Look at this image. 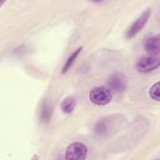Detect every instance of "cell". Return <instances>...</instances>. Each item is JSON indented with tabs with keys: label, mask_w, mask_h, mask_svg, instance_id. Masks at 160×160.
<instances>
[{
	"label": "cell",
	"mask_w": 160,
	"mask_h": 160,
	"mask_svg": "<svg viewBox=\"0 0 160 160\" xmlns=\"http://www.w3.org/2000/svg\"><path fill=\"white\" fill-rule=\"evenodd\" d=\"M111 91L110 89L105 88V86H96L94 89L90 90L89 94V99L92 104L99 105V106H104L108 105L111 101Z\"/></svg>",
	"instance_id": "cell-1"
},
{
	"label": "cell",
	"mask_w": 160,
	"mask_h": 160,
	"mask_svg": "<svg viewBox=\"0 0 160 160\" xmlns=\"http://www.w3.org/2000/svg\"><path fill=\"white\" fill-rule=\"evenodd\" d=\"M160 65V60L158 56L155 55H146V56H141L136 64H135V68L139 72H142V74H148V72H151L154 71L155 69H158Z\"/></svg>",
	"instance_id": "cell-2"
},
{
	"label": "cell",
	"mask_w": 160,
	"mask_h": 160,
	"mask_svg": "<svg viewBox=\"0 0 160 160\" xmlns=\"http://www.w3.org/2000/svg\"><path fill=\"white\" fill-rule=\"evenodd\" d=\"M88 156V146L82 142H71L65 150L66 160H84Z\"/></svg>",
	"instance_id": "cell-3"
},
{
	"label": "cell",
	"mask_w": 160,
	"mask_h": 160,
	"mask_svg": "<svg viewBox=\"0 0 160 160\" xmlns=\"http://www.w3.org/2000/svg\"><path fill=\"white\" fill-rule=\"evenodd\" d=\"M150 15H151V10H150V9L145 10V11L131 24V26L128 29V31H126V38H128V39H131V38H134L135 35H138V34L140 32V30H142V28H144L145 24L148 22Z\"/></svg>",
	"instance_id": "cell-4"
},
{
	"label": "cell",
	"mask_w": 160,
	"mask_h": 160,
	"mask_svg": "<svg viewBox=\"0 0 160 160\" xmlns=\"http://www.w3.org/2000/svg\"><path fill=\"white\" fill-rule=\"evenodd\" d=\"M108 85H109L110 91L121 92V91H124L126 89V78L121 72L112 74L108 80Z\"/></svg>",
	"instance_id": "cell-5"
},
{
	"label": "cell",
	"mask_w": 160,
	"mask_h": 160,
	"mask_svg": "<svg viewBox=\"0 0 160 160\" xmlns=\"http://www.w3.org/2000/svg\"><path fill=\"white\" fill-rule=\"evenodd\" d=\"M111 124H112V118H102L100 119L95 126H94V134L98 138H104L108 136L111 129Z\"/></svg>",
	"instance_id": "cell-6"
},
{
	"label": "cell",
	"mask_w": 160,
	"mask_h": 160,
	"mask_svg": "<svg viewBox=\"0 0 160 160\" xmlns=\"http://www.w3.org/2000/svg\"><path fill=\"white\" fill-rule=\"evenodd\" d=\"M144 49L149 55H155L158 56V54L160 52V36L155 35L149 38L145 44H144Z\"/></svg>",
	"instance_id": "cell-7"
},
{
	"label": "cell",
	"mask_w": 160,
	"mask_h": 160,
	"mask_svg": "<svg viewBox=\"0 0 160 160\" xmlns=\"http://www.w3.org/2000/svg\"><path fill=\"white\" fill-rule=\"evenodd\" d=\"M52 115V106L48 100H44L40 108V119L42 122H49V120L51 119Z\"/></svg>",
	"instance_id": "cell-8"
},
{
	"label": "cell",
	"mask_w": 160,
	"mask_h": 160,
	"mask_svg": "<svg viewBox=\"0 0 160 160\" xmlns=\"http://www.w3.org/2000/svg\"><path fill=\"white\" fill-rule=\"evenodd\" d=\"M81 50H82V48L80 46V48H78V49H75L71 54H70V56L66 59V61H65V64H64V66H62V74H65V72H68V70L72 66V64L75 62V60L78 59V56L80 55V52H81Z\"/></svg>",
	"instance_id": "cell-9"
},
{
	"label": "cell",
	"mask_w": 160,
	"mask_h": 160,
	"mask_svg": "<svg viewBox=\"0 0 160 160\" xmlns=\"http://www.w3.org/2000/svg\"><path fill=\"white\" fill-rule=\"evenodd\" d=\"M75 105H76L75 99L72 96H69V98L64 99V101L61 102V109H62V111L65 114H71L74 111V109H75Z\"/></svg>",
	"instance_id": "cell-10"
},
{
	"label": "cell",
	"mask_w": 160,
	"mask_h": 160,
	"mask_svg": "<svg viewBox=\"0 0 160 160\" xmlns=\"http://www.w3.org/2000/svg\"><path fill=\"white\" fill-rule=\"evenodd\" d=\"M149 95H150V98H151L152 100L159 101V99H160V84H159V82H155V84L150 88Z\"/></svg>",
	"instance_id": "cell-11"
},
{
	"label": "cell",
	"mask_w": 160,
	"mask_h": 160,
	"mask_svg": "<svg viewBox=\"0 0 160 160\" xmlns=\"http://www.w3.org/2000/svg\"><path fill=\"white\" fill-rule=\"evenodd\" d=\"M5 1H6V0H0V8H1V6L5 4Z\"/></svg>",
	"instance_id": "cell-12"
},
{
	"label": "cell",
	"mask_w": 160,
	"mask_h": 160,
	"mask_svg": "<svg viewBox=\"0 0 160 160\" xmlns=\"http://www.w3.org/2000/svg\"><path fill=\"white\" fill-rule=\"evenodd\" d=\"M90 1H94V2H101V1H104V0H90Z\"/></svg>",
	"instance_id": "cell-13"
}]
</instances>
